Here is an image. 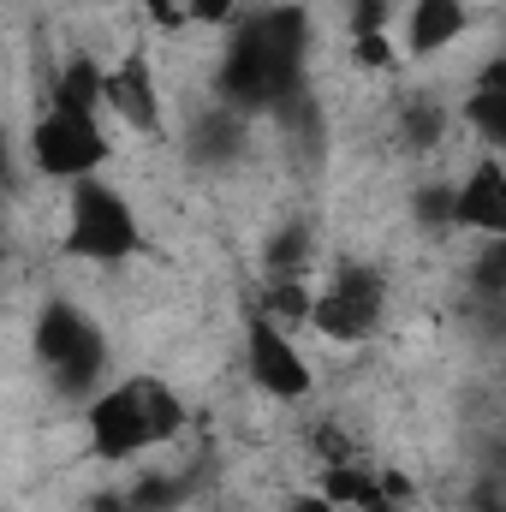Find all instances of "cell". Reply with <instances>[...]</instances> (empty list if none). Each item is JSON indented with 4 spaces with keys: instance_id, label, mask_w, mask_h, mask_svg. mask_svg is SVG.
Masks as SVG:
<instances>
[{
    "instance_id": "20",
    "label": "cell",
    "mask_w": 506,
    "mask_h": 512,
    "mask_svg": "<svg viewBox=\"0 0 506 512\" xmlns=\"http://www.w3.org/2000/svg\"><path fill=\"white\" fill-rule=\"evenodd\" d=\"M364 6H387V0H352V12H364Z\"/></svg>"
},
{
    "instance_id": "19",
    "label": "cell",
    "mask_w": 506,
    "mask_h": 512,
    "mask_svg": "<svg viewBox=\"0 0 506 512\" xmlns=\"http://www.w3.org/2000/svg\"><path fill=\"white\" fill-rule=\"evenodd\" d=\"M358 512H405V507H399L393 495H376V501H364V507H358Z\"/></svg>"
},
{
    "instance_id": "4",
    "label": "cell",
    "mask_w": 506,
    "mask_h": 512,
    "mask_svg": "<svg viewBox=\"0 0 506 512\" xmlns=\"http://www.w3.org/2000/svg\"><path fill=\"white\" fill-rule=\"evenodd\" d=\"M387 322V274L376 262H340L328 274V286L316 292L310 328L328 346H370Z\"/></svg>"
},
{
    "instance_id": "13",
    "label": "cell",
    "mask_w": 506,
    "mask_h": 512,
    "mask_svg": "<svg viewBox=\"0 0 506 512\" xmlns=\"http://www.w3.org/2000/svg\"><path fill=\"white\" fill-rule=\"evenodd\" d=\"M447 120H453V114H447L435 96H411V102L399 108V143H405L411 155H429V149L447 137Z\"/></svg>"
},
{
    "instance_id": "5",
    "label": "cell",
    "mask_w": 506,
    "mask_h": 512,
    "mask_svg": "<svg viewBox=\"0 0 506 512\" xmlns=\"http://www.w3.org/2000/svg\"><path fill=\"white\" fill-rule=\"evenodd\" d=\"M30 161H36L42 179L78 185V179H96L114 161V143H108V131L96 120H72V114L42 108L36 126H30Z\"/></svg>"
},
{
    "instance_id": "11",
    "label": "cell",
    "mask_w": 506,
    "mask_h": 512,
    "mask_svg": "<svg viewBox=\"0 0 506 512\" xmlns=\"http://www.w3.org/2000/svg\"><path fill=\"white\" fill-rule=\"evenodd\" d=\"M465 30H471V6L465 0H411L405 6V54L411 60L447 54Z\"/></svg>"
},
{
    "instance_id": "2",
    "label": "cell",
    "mask_w": 506,
    "mask_h": 512,
    "mask_svg": "<svg viewBox=\"0 0 506 512\" xmlns=\"http://www.w3.org/2000/svg\"><path fill=\"white\" fill-rule=\"evenodd\" d=\"M143 245H149L143 221H137V209L120 185H108L102 173L66 185V233H60L66 256L96 262V268H120L131 256H143Z\"/></svg>"
},
{
    "instance_id": "16",
    "label": "cell",
    "mask_w": 506,
    "mask_h": 512,
    "mask_svg": "<svg viewBox=\"0 0 506 512\" xmlns=\"http://www.w3.org/2000/svg\"><path fill=\"white\" fill-rule=\"evenodd\" d=\"M185 18L203 30H227V24H245V0H185Z\"/></svg>"
},
{
    "instance_id": "3",
    "label": "cell",
    "mask_w": 506,
    "mask_h": 512,
    "mask_svg": "<svg viewBox=\"0 0 506 512\" xmlns=\"http://www.w3.org/2000/svg\"><path fill=\"white\" fill-rule=\"evenodd\" d=\"M36 364L48 370V382L60 393H102L108 376V334L66 298H48L36 316Z\"/></svg>"
},
{
    "instance_id": "8",
    "label": "cell",
    "mask_w": 506,
    "mask_h": 512,
    "mask_svg": "<svg viewBox=\"0 0 506 512\" xmlns=\"http://www.w3.org/2000/svg\"><path fill=\"white\" fill-rule=\"evenodd\" d=\"M108 114L120 126L143 131V137H161L167 131V102H161V78H155V60L143 42H131L126 54L108 66Z\"/></svg>"
},
{
    "instance_id": "10",
    "label": "cell",
    "mask_w": 506,
    "mask_h": 512,
    "mask_svg": "<svg viewBox=\"0 0 506 512\" xmlns=\"http://www.w3.org/2000/svg\"><path fill=\"white\" fill-rule=\"evenodd\" d=\"M48 108L102 126V114H108V66H102L96 54H72V60L54 72V84H48Z\"/></svg>"
},
{
    "instance_id": "7",
    "label": "cell",
    "mask_w": 506,
    "mask_h": 512,
    "mask_svg": "<svg viewBox=\"0 0 506 512\" xmlns=\"http://www.w3.org/2000/svg\"><path fill=\"white\" fill-rule=\"evenodd\" d=\"M90 447H96V459H108V465H131V459H143L149 447H155V429H149V411H143V393L137 382H108L96 399H90Z\"/></svg>"
},
{
    "instance_id": "15",
    "label": "cell",
    "mask_w": 506,
    "mask_h": 512,
    "mask_svg": "<svg viewBox=\"0 0 506 512\" xmlns=\"http://www.w3.org/2000/svg\"><path fill=\"white\" fill-rule=\"evenodd\" d=\"M352 60H358L364 72H393V66H399V48H393L387 30H358V36H352Z\"/></svg>"
},
{
    "instance_id": "18",
    "label": "cell",
    "mask_w": 506,
    "mask_h": 512,
    "mask_svg": "<svg viewBox=\"0 0 506 512\" xmlns=\"http://www.w3.org/2000/svg\"><path fill=\"white\" fill-rule=\"evenodd\" d=\"M292 512H340V507H334L322 489H310V495H298V501H292Z\"/></svg>"
},
{
    "instance_id": "14",
    "label": "cell",
    "mask_w": 506,
    "mask_h": 512,
    "mask_svg": "<svg viewBox=\"0 0 506 512\" xmlns=\"http://www.w3.org/2000/svg\"><path fill=\"white\" fill-rule=\"evenodd\" d=\"M304 262H310V227H304V221H286V227L268 239V274L286 280V274H298Z\"/></svg>"
},
{
    "instance_id": "21",
    "label": "cell",
    "mask_w": 506,
    "mask_h": 512,
    "mask_svg": "<svg viewBox=\"0 0 506 512\" xmlns=\"http://www.w3.org/2000/svg\"><path fill=\"white\" fill-rule=\"evenodd\" d=\"M495 310H501V322H506V298H501V304H495Z\"/></svg>"
},
{
    "instance_id": "9",
    "label": "cell",
    "mask_w": 506,
    "mask_h": 512,
    "mask_svg": "<svg viewBox=\"0 0 506 512\" xmlns=\"http://www.w3.org/2000/svg\"><path fill=\"white\" fill-rule=\"evenodd\" d=\"M453 227L506 239V155H477L453 185Z\"/></svg>"
},
{
    "instance_id": "12",
    "label": "cell",
    "mask_w": 506,
    "mask_h": 512,
    "mask_svg": "<svg viewBox=\"0 0 506 512\" xmlns=\"http://www.w3.org/2000/svg\"><path fill=\"white\" fill-rule=\"evenodd\" d=\"M459 114H465V126L483 137L489 155H506V54H495L489 66H477Z\"/></svg>"
},
{
    "instance_id": "1",
    "label": "cell",
    "mask_w": 506,
    "mask_h": 512,
    "mask_svg": "<svg viewBox=\"0 0 506 512\" xmlns=\"http://www.w3.org/2000/svg\"><path fill=\"white\" fill-rule=\"evenodd\" d=\"M310 24L298 6H268L233 30V48L221 60V102L239 114H274L292 108L298 96V66H304Z\"/></svg>"
},
{
    "instance_id": "17",
    "label": "cell",
    "mask_w": 506,
    "mask_h": 512,
    "mask_svg": "<svg viewBox=\"0 0 506 512\" xmlns=\"http://www.w3.org/2000/svg\"><path fill=\"white\" fill-rule=\"evenodd\" d=\"M143 6V18L155 24V30H185L191 18H185V0H137Z\"/></svg>"
},
{
    "instance_id": "6",
    "label": "cell",
    "mask_w": 506,
    "mask_h": 512,
    "mask_svg": "<svg viewBox=\"0 0 506 512\" xmlns=\"http://www.w3.org/2000/svg\"><path fill=\"white\" fill-rule=\"evenodd\" d=\"M245 376H251L256 393H268V399H280V405H298V399L316 393V370H310V358L298 352L292 328L274 322V316L256 310V304H251V322H245Z\"/></svg>"
}]
</instances>
